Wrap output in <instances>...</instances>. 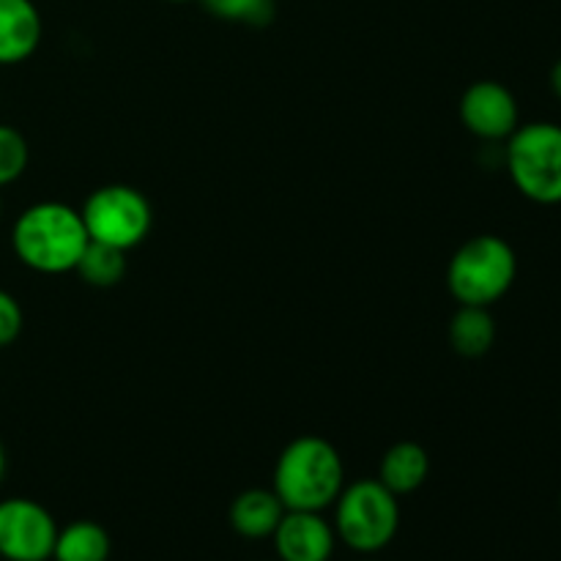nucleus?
Returning a JSON list of instances; mask_svg holds the SVG:
<instances>
[{
    "label": "nucleus",
    "mask_w": 561,
    "mask_h": 561,
    "mask_svg": "<svg viewBox=\"0 0 561 561\" xmlns=\"http://www.w3.org/2000/svg\"><path fill=\"white\" fill-rule=\"evenodd\" d=\"M113 542L104 526L96 520H75V524L58 529L55 540V561H107Z\"/></svg>",
    "instance_id": "obj_14"
},
{
    "label": "nucleus",
    "mask_w": 561,
    "mask_h": 561,
    "mask_svg": "<svg viewBox=\"0 0 561 561\" xmlns=\"http://www.w3.org/2000/svg\"><path fill=\"white\" fill-rule=\"evenodd\" d=\"M27 140L9 124H0V186L14 184L27 170Z\"/></svg>",
    "instance_id": "obj_17"
},
{
    "label": "nucleus",
    "mask_w": 561,
    "mask_h": 561,
    "mask_svg": "<svg viewBox=\"0 0 561 561\" xmlns=\"http://www.w3.org/2000/svg\"><path fill=\"white\" fill-rule=\"evenodd\" d=\"M334 507V535L356 553L383 551L398 537L400 504L378 480H359L340 491Z\"/></svg>",
    "instance_id": "obj_4"
},
{
    "label": "nucleus",
    "mask_w": 561,
    "mask_h": 561,
    "mask_svg": "<svg viewBox=\"0 0 561 561\" xmlns=\"http://www.w3.org/2000/svg\"><path fill=\"white\" fill-rule=\"evenodd\" d=\"M272 542L277 561H329L334 557L337 535L321 513L285 510Z\"/></svg>",
    "instance_id": "obj_9"
},
{
    "label": "nucleus",
    "mask_w": 561,
    "mask_h": 561,
    "mask_svg": "<svg viewBox=\"0 0 561 561\" xmlns=\"http://www.w3.org/2000/svg\"><path fill=\"white\" fill-rule=\"evenodd\" d=\"M22 323H25V318H22L20 301L9 290L0 288V348H5V345L20 337Z\"/></svg>",
    "instance_id": "obj_18"
},
{
    "label": "nucleus",
    "mask_w": 561,
    "mask_h": 561,
    "mask_svg": "<svg viewBox=\"0 0 561 561\" xmlns=\"http://www.w3.org/2000/svg\"><path fill=\"white\" fill-rule=\"evenodd\" d=\"M3 477H5V449L3 444H0V482H3Z\"/></svg>",
    "instance_id": "obj_20"
},
{
    "label": "nucleus",
    "mask_w": 561,
    "mask_h": 561,
    "mask_svg": "<svg viewBox=\"0 0 561 561\" xmlns=\"http://www.w3.org/2000/svg\"><path fill=\"white\" fill-rule=\"evenodd\" d=\"M431 474V458L425 447L416 442H400L383 453L378 463V482L394 493V496H409L420 491Z\"/></svg>",
    "instance_id": "obj_12"
},
{
    "label": "nucleus",
    "mask_w": 561,
    "mask_h": 561,
    "mask_svg": "<svg viewBox=\"0 0 561 561\" xmlns=\"http://www.w3.org/2000/svg\"><path fill=\"white\" fill-rule=\"evenodd\" d=\"M126 268H129V263H126L124 250L99 244V241H88L75 272L80 274L82 283L93 285V288H113V285H118L126 277Z\"/></svg>",
    "instance_id": "obj_15"
},
{
    "label": "nucleus",
    "mask_w": 561,
    "mask_h": 561,
    "mask_svg": "<svg viewBox=\"0 0 561 561\" xmlns=\"http://www.w3.org/2000/svg\"><path fill=\"white\" fill-rule=\"evenodd\" d=\"M460 121L480 140H507L520 126L518 99L496 80H477L460 96Z\"/></svg>",
    "instance_id": "obj_8"
},
{
    "label": "nucleus",
    "mask_w": 561,
    "mask_h": 561,
    "mask_svg": "<svg viewBox=\"0 0 561 561\" xmlns=\"http://www.w3.org/2000/svg\"><path fill=\"white\" fill-rule=\"evenodd\" d=\"M359 561H378V559H359Z\"/></svg>",
    "instance_id": "obj_23"
},
{
    "label": "nucleus",
    "mask_w": 561,
    "mask_h": 561,
    "mask_svg": "<svg viewBox=\"0 0 561 561\" xmlns=\"http://www.w3.org/2000/svg\"><path fill=\"white\" fill-rule=\"evenodd\" d=\"M449 345L463 359H480L496 343V323H493L491 307L460 305L447 329Z\"/></svg>",
    "instance_id": "obj_13"
},
{
    "label": "nucleus",
    "mask_w": 561,
    "mask_h": 561,
    "mask_svg": "<svg viewBox=\"0 0 561 561\" xmlns=\"http://www.w3.org/2000/svg\"><path fill=\"white\" fill-rule=\"evenodd\" d=\"M88 241L82 214L58 201L33 203L11 228L16 257L38 274L75 272Z\"/></svg>",
    "instance_id": "obj_1"
},
{
    "label": "nucleus",
    "mask_w": 561,
    "mask_h": 561,
    "mask_svg": "<svg viewBox=\"0 0 561 561\" xmlns=\"http://www.w3.org/2000/svg\"><path fill=\"white\" fill-rule=\"evenodd\" d=\"M285 515V504L268 488H250L239 493L228 510V520L236 535L247 540H268Z\"/></svg>",
    "instance_id": "obj_11"
},
{
    "label": "nucleus",
    "mask_w": 561,
    "mask_h": 561,
    "mask_svg": "<svg viewBox=\"0 0 561 561\" xmlns=\"http://www.w3.org/2000/svg\"><path fill=\"white\" fill-rule=\"evenodd\" d=\"M551 91L561 99V58L557 60V66L551 69Z\"/></svg>",
    "instance_id": "obj_19"
},
{
    "label": "nucleus",
    "mask_w": 561,
    "mask_h": 561,
    "mask_svg": "<svg viewBox=\"0 0 561 561\" xmlns=\"http://www.w3.org/2000/svg\"><path fill=\"white\" fill-rule=\"evenodd\" d=\"M507 173L515 190L540 206L561 203V126L553 121L520 124L507 137Z\"/></svg>",
    "instance_id": "obj_5"
},
{
    "label": "nucleus",
    "mask_w": 561,
    "mask_h": 561,
    "mask_svg": "<svg viewBox=\"0 0 561 561\" xmlns=\"http://www.w3.org/2000/svg\"><path fill=\"white\" fill-rule=\"evenodd\" d=\"M345 488V463L334 444L321 436L294 438L279 453L274 466V485L285 510L323 513L337 502Z\"/></svg>",
    "instance_id": "obj_2"
},
{
    "label": "nucleus",
    "mask_w": 561,
    "mask_h": 561,
    "mask_svg": "<svg viewBox=\"0 0 561 561\" xmlns=\"http://www.w3.org/2000/svg\"><path fill=\"white\" fill-rule=\"evenodd\" d=\"M0 214H3V197H0Z\"/></svg>",
    "instance_id": "obj_22"
},
{
    "label": "nucleus",
    "mask_w": 561,
    "mask_h": 561,
    "mask_svg": "<svg viewBox=\"0 0 561 561\" xmlns=\"http://www.w3.org/2000/svg\"><path fill=\"white\" fill-rule=\"evenodd\" d=\"M88 239L129 252L148 239L153 208L140 190L126 184H107L91 192L82 206Z\"/></svg>",
    "instance_id": "obj_6"
},
{
    "label": "nucleus",
    "mask_w": 561,
    "mask_h": 561,
    "mask_svg": "<svg viewBox=\"0 0 561 561\" xmlns=\"http://www.w3.org/2000/svg\"><path fill=\"white\" fill-rule=\"evenodd\" d=\"M518 277V257L507 239L493 233L471 236L455 250L447 266V288L460 305L493 307Z\"/></svg>",
    "instance_id": "obj_3"
},
{
    "label": "nucleus",
    "mask_w": 561,
    "mask_h": 561,
    "mask_svg": "<svg viewBox=\"0 0 561 561\" xmlns=\"http://www.w3.org/2000/svg\"><path fill=\"white\" fill-rule=\"evenodd\" d=\"M168 3H192V0H168ZM201 3V0H197Z\"/></svg>",
    "instance_id": "obj_21"
},
{
    "label": "nucleus",
    "mask_w": 561,
    "mask_h": 561,
    "mask_svg": "<svg viewBox=\"0 0 561 561\" xmlns=\"http://www.w3.org/2000/svg\"><path fill=\"white\" fill-rule=\"evenodd\" d=\"M58 540V524L33 499H3L0 502V559L5 561H49Z\"/></svg>",
    "instance_id": "obj_7"
},
{
    "label": "nucleus",
    "mask_w": 561,
    "mask_h": 561,
    "mask_svg": "<svg viewBox=\"0 0 561 561\" xmlns=\"http://www.w3.org/2000/svg\"><path fill=\"white\" fill-rule=\"evenodd\" d=\"M206 11L225 22H241V25H266L274 14V0H201Z\"/></svg>",
    "instance_id": "obj_16"
},
{
    "label": "nucleus",
    "mask_w": 561,
    "mask_h": 561,
    "mask_svg": "<svg viewBox=\"0 0 561 561\" xmlns=\"http://www.w3.org/2000/svg\"><path fill=\"white\" fill-rule=\"evenodd\" d=\"M42 44V14L33 0H0V66L31 58Z\"/></svg>",
    "instance_id": "obj_10"
}]
</instances>
